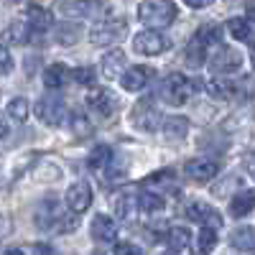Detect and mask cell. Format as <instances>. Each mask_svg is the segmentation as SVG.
Instances as JSON below:
<instances>
[{
	"instance_id": "6da1fadb",
	"label": "cell",
	"mask_w": 255,
	"mask_h": 255,
	"mask_svg": "<svg viewBox=\"0 0 255 255\" xmlns=\"http://www.w3.org/2000/svg\"><path fill=\"white\" fill-rule=\"evenodd\" d=\"M138 18L151 28H166L176 20V5L171 0H145L138 8Z\"/></svg>"
},
{
	"instance_id": "7a4b0ae2",
	"label": "cell",
	"mask_w": 255,
	"mask_h": 255,
	"mask_svg": "<svg viewBox=\"0 0 255 255\" xmlns=\"http://www.w3.org/2000/svg\"><path fill=\"white\" fill-rule=\"evenodd\" d=\"M36 225L41 230H59V232H72L74 225H77V217H69L67 212L61 209L59 202H44L38 204V212H36Z\"/></svg>"
},
{
	"instance_id": "3957f363",
	"label": "cell",
	"mask_w": 255,
	"mask_h": 255,
	"mask_svg": "<svg viewBox=\"0 0 255 255\" xmlns=\"http://www.w3.org/2000/svg\"><path fill=\"white\" fill-rule=\"evenodd\" d=\"M194 84H191L184 74H179V72H174V74H168L163 82H161V100L163 102H168V105H174V108H179V105H184L189 97H191V90Z\"/></svg>"
},
{
	"instance_id": "277c9868",
	"label": "cell",
	"mask_w": 255,
	"mask_h": 255,
	"mask_svg": "<svg viewBox=\"0 0 255 255\" xmlns=\"http://www.w3.org/2000/svg\"><path fill=\"white\" fill-rule=\"evenodd\" d=\"M125 33H128V23H125L123 18H120V20H105V23H100L97 28H92L90 41H92L95 46L105 49V46L120 44V41L125 38Z\"/></svg>"
},
{
	"instance_id": "5b68a950",
	"label": "cell",
	"mask_w": 255,
	"mask_h": 255,
	"mask_svg": "<svg viewBox=\"0 0 255 255\" xmlns=\"http://www.w3.org/2000/svg\"><path fill=\"white\" fill-rule=\"evenodd\" d=\"M130 120H133L135 128H140V130L156 133L158 125H161V113L156 110L153 100H140L135 108H133V113H130Z\"/></svg>"
},
{
	"instance_id": "8992f818",
	"label": "cell",
	"mask_w": 255,
	"mask_h": 255,
	"mask_svg": "<svg viewBox=\"0 0 255 255\" xmlns=\"http://www.w3.org/2000/svg\"><path fill=\"white\" fill-rule=\"evenodd\" d=\"M133 46L138 54H145V56H158L163 51L171 49V41H168L163 33L158 31H140L135 38H133Z\"/></svg>"
},
{
	"instance_id": "52a82bcc",
	"label": "cell",
	"mask_w": 255,
	"mask_h": 255,
	"mask_svg": "<svg viewBox=\"0 0 255 255\" xmlns=\"http://www.w3.org/2000/svg\"><path fill=\"white\" fill-rule=\"evenodd\" d=\"M56 8L72 18H100L105 13V5L97 0H61L56 3Z\"/></svg>"
},
{
	"instance_id": "ba28073f",
	"label": "cell",
	"mask_w": 255,
	"mask_h": 255,
	"mask_svg": "<svg viewBox=\"0 0 255 255\" xmlns=\"http://www.w3.org/2000/svg\"><path fill=\"white\" fill-rule=\"evenodd\" d=\"M64 100L59 97V95H46V97H41L38 102H36V115H38V120L41 123H46V125H59L61 120H64Z\"/></svg>"
},
{
	"instance_id": "9c48e42d",
	"label": "cell",
	"mask_w": 255,
	"mask_h": 255,
	"mask_svg": "<svg viewBox=\"0 0 255 255\" xmlns=\"http://www.w3.org/2000/svg\"><path fill=\"white\" fill-rule=\"evenodd\" d=\"M184 174H186V179L197 181V184H207L220 174V163L212 158H191L184 163Z\"/></svg>"
},
{
	"instance_id": "30bf717a",
	"label": "cell",
	"mask_w": 255,
	"mask_h": 255,
	"mask_svg": "<svg viewBox=\"0 0 255 255\" xmlns=\"http://www.w3.org/2000/svg\"><path fill=\"white\" fill-rule=\"evenodd\" d=\"M212 69L220 72V74H232V72H238L240 69V64H243V54L238 49H232L227 44L217 46V54L212 56Z\"/></svg>"
},
{
	"instance_id": "8fae6325",
	"label": "cell",
	"mask_w": 255,
	"mask_h": 255,
	"mask_svg": "<svg viewBox=\"0 0 255 255\" xmlns=\"http://www.w3.org/2000/svg\"><path fill=\"white\" fill-rule=\"evenodd\" d=\"M151 79H153V67L135 64V67L125 69V74L120 77V84H123V90H128V92H140Z\"/></svg>"
},
{
	"instance_id": "7c38bea8",
	"label": "cell",
	"mask_w": 255,
	"mask_h": 255,
	"mask_svg": "<svg viewBox=\"0 0 255 255\" xmlns=\"http://www.w3.org/2000/svg\"><path fill=\"white\" fill-rule=\"evenodd\" d=\"M67 204H69V209L74 212V215L87 212L90 204H92V189H90V184H87V181L72 184L69 191H67Z\"/></svg>"
},
{
	"instance_id": "4fadbf2b",
	"label": "cell",
	"mask_w": 255,
	"mask_h": 255,
	"mask_svg": "<svg viewBox=\"0 0 255 255\" xmlns=\"http://www.w3.org/2000/svg\"><path fill=\"white\" fill-rule=\"evenodd\" d=\"M87 105H90V108H92L100 118H110V115L118 110V97H115L110 90L100 87V90H92V92H90Z\"/></svg>"
},
{
	"instance_id": "5bb4252c",
	"label": "cell",
	"mask_w": 255,
	"mask_h": 255,
	"mask_svg": "<svg viewBox=\"0 0 255 255\" xmlns=\"http://www.w3.org/2000/svg\"><path fill=\"white\" fill-rule=\"evenodd\" d=\"M186 215H189V220L199 222L202 227H212V230H217V227L222 225V217H220V215H217V212L212 209L209 204H202V202H194V204H189Z\"/></svg>"
},
{
	"instance_id": "9a60e30c",
	"label": "cell",
	"mask_w": 255,
	"mask_h": 255,
	"mask_svg": "<svg viewBox=\"0 0 255 255\" xmlns=\"http://www.w3.org/2000/svg\"><path fill=\"white\" fill-rule=\"evenodd\" d=\"M92 238L100 243H113L118 238V225L108 215H97L92 220Z\"/></svg>"
},
{
	"instance_id": "2e32d148",
	"label": "cell",
	"mask_w": 255,
	"mask_h": 255,
	"mask_svg": "<svg viewBox=\"0 0 255 255\" xmlns=\"http://www.w3.org/2000/svg\"><path fill=\"white\" fill-rule=\"evenodd\" d=\"M253 207H255V194H253V191H248V189H240L238 194L232 197V202H230V215L235 217V220L248 217L250 212H253Z\"/></svg>"
},
{
	"instance_id": "e0dca14e",
	"label": "cell",
	"mask_w": 255,
	"mask_h": 255,
	"mask_svg": "<svg viewBox=\"0 0 255 255\" xmlns=\"http://www.w3.org/2000/svg\"><path fill=\"white\" fill-rule=\"evenodd\" d=\"M230 243L235 250H243V253H253L255 250V230L243 225V227H235L230 232Z\"/></svg>"
},
{
	"instance_id": "ac0fdd59",
	"label": "cell",
	"mask_w": 255,
	"mask_h": 255,
	"mask_svg": "<svg viewBox=\"0 0 255 255\" xmlns=\"http://www.w3.org/2000/svg\"><path fill=\"white\" fill-rule=\"evenodd\" d=\"M26 20H28V26H31V31H33V33H46V31L51 28V23H54L51 13H49L46 8H38V5L28 8Z\"/></svg>"
},
{
	"instance_id": "d6986e66",
	"label": "cell",
	"mask_w": 255,
	"mask_h": 255,
	"mask_svg": "<svg viewBox=\"0 0 255 255\" xmlns=\"http://www.w3.org/2000/svg\"><path fill=\"white\" fill-rule=\"evenodd\" d=\"M123 67H125V54L120 49H113L110 54L102 56V74L108 77V79H118L120 72H123Z\"/></svg>"
},
{
	"instance_id": "ffe728a7",
	"label": "cell",
	"mask_w": 255,
	"mask_h": 255,
	"mask_svg": "<svg viewBox=\"0 0 255 255\" xmlns=\"http://www.w3.org/2000/svg\"><path fill=\"white\" fill-rule=\"evenodd\" d=\"M184 54H186V64H189V67L197 69V67H202L204 59H207V44L194 33V38L186 44V51H184Z\"/></svg>"
},
{
	"instance_id": "44dd1931",
	"label": "cell",
	"mask_w": 255,
	"mask_h": 255,
	"mask_svg": "<svg viewBox=\"0 0 255 255\" xmlns=\"http://www.w3.org/2000/svg\"><path fill=\"white\" fill-rule=\"evenodd\" d=\"M67 79H69V69L64 67V64H51L49 69H44V84H46L49 90L64 87V84H67Z\"/></svg>"
},
{
	"instance_id": "7402d4cb",
	"label": "cell",
	"mask_w": 255,
	"mask_h": 255,
	"mask_svg": "<svg viewBox=\"0 0 255 255\" xmlns=\"http://www.w3.org/2000/svg\"><path fill=\"white\" fill-rule=\"evenodd\" d=\"M186 133H189V120H186V118L174 115V118H166V120H163V135H166V138L181 140Z\"/></svg>"
},
{
	"instance_id": "603a6c76",
	"label": "cell",
	"mask_w": 255,
	"mask_h": 255,
	"mask_svg": "<svg viewBox=\"0 0 255 255\" xmlns=\"http://www.w3.org/2000/svg\"><path fill=\"white\" fill-rule=\"evenodd\" d=\"M207 92L217 100H230L238 97V82H227V79H212L207 84Z\"/></svg>"
},
{
	"instance_id": "cb8c5ba5",
	"label": "cell",
	"mask_w": 255,
	"mask_h": 255,
	"mask_svg": "<svg viewBox=\"0 0 255 255\" xmlns=\"http://www.w3.org/2000/svg\"><path fill=\"white\" fill-rule=\"evenodd\" d=\"M31 26L28 20H10V26L5 28V38L10 41V44H28L31 38Z\"/></svg>"
},
{
	"instance_id": "d4e9b609",
	"label": "cell",
	"mask_w": 255,
	"mask_h": 255,
	"mask_svg": "<svg viewBox=\"0 0 255 255\" xmlns=\"http://www.w3.org/2000/svg\"><path fill=\"white\" fill-rule=\"evenodd\" d=\"M189 240H191V232L186 227H171L166 232V243L171 248V253H181L189 248Z\"/></svg>"
},
{
	"instance_id": "484cf974",
	"label": "cell",
	"mask_w": 255,
	"mask_h": 255,
	"mask_svg": "<svg viewBox=\"0 0 255 255\" xmlns=\"http://www.w3.org/2000/svg\"><path fill=\"white\" fill-rule=\"evenodd\" d=\"M110 161H113V148L110 145H97L87 158V166L92 168V171H105Z\"/></svg>"
},
{
	"instance_id": "4316f807",
	"label": "cell",
	"mask_w": 255,
	"mask_h": 255,
	"mask_svg": "<svg viewBox=\"0 0 255 255\" xmlns=\"http://www.w3.org/2000/svg\"><path fill=\"white\" fill-rule=\"evenodd\" d=\"M69 123H72V130H74V135H77V138H90V135L95 133V128H92L90 118L84 115V113H79V110H74V113H72Z\"/></svg>"
},
{
	"instance_id": "83f0119b",
	"label": "cell",
	"mask_w": 255,
	"mask_h": 255,
	"mask_svg": "<svg viewBox=\"0 0 255 255\" xmlns=\"http://www.w3.org/2000/svg\"><path fill=\"white\" fill-rule=\"evenodd\" d=\"M56 41L61 46H74L79 41V23H59L56 26Z\"/></svg>"
},
{
	"instance_id": "f1b7e54d",
	"label": "cell",
	"mask_w": 255,
	"mask_h": 255,
	"mask_svg": "<svg viewBox=\"0 0 255 255\" xmlns=\"http://www.w3.org/2000/svg\"><path fill=\"white\" fill-rule=\"evenodd\" d=\"M138 207L143 212H161L163 209V197L156 191H140L138 194Z\"/></svg>"
},
{
	"instance_id": "f546056e",
	"label": "cell",
	"mask_w": 255,
	"mask_h": 255,
	"mask_svg": "<svg viewBox=\"0 0 255 255\" xmlns=\"http://www.w3.org/2000/svg\"><path fill=\"white\" fill-rule=\"evenodd\" d=\"M225 28L230 31V36H232V38H238V41H248V38H250V33H253L250 23H248V20H243V18H230Z\"/></svg>"
},
{
	"instance_id": "4dcf8cb0",
	"label": "cell",
	"mask_w": 255,
	"mask_h": 255,
	"mask_svg": "<svg viewBox=\"0 0 255 255\" xmlns=\"http://www.w3.org/2000/svg\"><path fill=\"white\" fill-rule=\"evenodd\" d=\"M215 245H217V230L202 227V232H199V243H197L199 253H202V255H209L212 250H215Z\"/></svg>"
},
{
	"instance_id": "1f68e13d",
	"label": "cell",
	"mask_w": 255,
	"mask_h": 255,
	"mask_svg": "<svg viewBox=\"0 0 255 255\" xmlns=\"http://www.w3.org/2000/svg\"><path fill=\"white\" fill-rule=\"evenodd\" d=\"M197 36L204 41L207 46H222V28L220 26H202L199 31H197Z\"/></svg>"
},
{
	"instance_id": "d6a6232c",
	"label": "cell",
	"mask_w": 255,
	"mask_h": 255,
	"mask_svg": "<svg viewBox=\"0 0 255 255\" xmlns=\"http://www.w3.org/2000/svg\"><path fill=\"white\" fill-rule=\"evenodd\" d=\"M8 115L13 118V120H18V123H23L26 118H28V102L23 100V97H15V100H10L8 102Z\"/></svg>"
},
{
	"instance_id": "836d02e7",
	"label": "cell",
	"mask_w": 255,
	"mask_h": 255,
	"mask_svg": "<svg viewBox=\"0 0 255 255\" xmlns=\"http://www.w3.org/2000/svg\"><path fill=\"white\" fill-rule=\"evenodd\" d=\"M135 209H140V207H138V197L133 199V197L123 194V197L118 199V215H120L123 220H130V215H133Z\"/></svg>"
},
{
	"instance_id": "e575fe53",
	"label": "cell",
	"mask_w": 255,
	"mask_h": 255,
	"mask_svg": "<svg viewBox=\"0 0 255 255\" xmlns=\"http://www.w3.org/2000/svg\"><path fill=\"white\" fill-rule=\"evenodd\" d=\"M74 79H77L79 84H87V87H92V84H95V69H92V67H82V69L74 72Z\"/></svg>"
},
{
	"instance_id": "d590c367",
	"label": "cell",
	"mask_w": 255,
	"mask_h": 255,
	"mask_svg": "<svg viewBox=\"0 0 255 255\" xmlns=\"http://www.w3.org/2000/svg\"><path fill=\"white\" fill-rule=\"evenodd\" d=\"M115 255H143V250L133 243H118L115 245Z\"/></svg>"
},
{
	"instance_id": "8d00e7d4",
	"label": "cell",
	"mask_w": 255,
	"mask_h": 255,
	"mask_svg": "<svg viewBox=\"0 0 255 255\" xmlns=\"http://www.w3.org/2000/svg\"><path fill=\"white\" fill-rule=\"evenodd\" d=\"M0 59H3V74H10V69H13V61H10L8 49H0Z\"/></svg>"
},
{
	"instance_id": "74e56055",
	"label": "cell",
	"mask_w": 255,
	"mask_h": 255,
	"mask_svg": "<svg viewBox=\"0 0 255 255\" xmlns=\"http://www.w3.org/2000/svg\"><path fill=\"white\" fill-rule=\"evenodd\" d=\"M184 3H186L189 8H207V5L215 3V0H184Z\"/></svg>"
},
{
	"instance_id": "f35d334b",
	"label": "cell",
	"mask_w": 255,
	"mask_h": 255,
	"mask_svg": "<svg viewBox=\"0 0 255 255\" xmlns=\"http://www.w3.org/2000/svg\"><path fill=\"white\" fill-rule=\"evenodd\" d=\"M36 255H56V253L49 245H36Z\"/></svg>"
},
{
	"instance_id": "ab89813d",
	"label": "cell",
	"mask_w": 255,
	"mask_h": 255,
	"mask_svg": "<svg viewBox=\"0 0 255 255\" xmlns=\"http://www.w3.org/2000/svg\"><path fill=\"white\" fill-rule=\"evenodd\" d=\"M245 168L250 171V176L255 179V156H248V158H245Z\"/></svg>"
},
{
	"instance_id": "60d3db41",
	"label": "cell",
	"mask_w": 255,
	"mask_h": 255,
	"mask_svg": "<svg viewBox=\"0 0 255 255\" xmlns=\"http://www.w3.org/2000/svg\"><path fill=\"white\" fill-rule=\"evenodd\" d=\"M245 13H248V18H250L253 23H255V0H250V3L245 5Z\"/></svg>"
},
{
	"instance_id": "b9f144b4",
	"label": "cell",
	"mask_w": 255,
	"mask_h": 255,
	"mask_svg": "<svg viewBox=\"0 0 255 255\" xmlns=\"http://www.w3.org/2000/svg\"><path fill=\"white\" fill-rule=\"evenodd\" d=\"M5 255H26L23 250H15V248H10V250H5Z\"/></svg>"
},
{
	"instance_id": "7bdbcfd3",
	"label": "cell",
	"mask_w": 255,
	"mask_h": 255,
	"mask_svg": "<svg viewBox=\"0 0 255 255\" xmlns=\"http://www.w3.org/2000/svg\"><path fill=\"white\" fill-rule=\"evenodd\" d=\"M250 61H253V69H255V44L250 46Z\"/></svg>"
},
{
	"instance_id": "ee69618b",
	"label": "cell",
	"mask_w": 255,
	"mask_h": 255,
	"mask_svg": "<svg viewBox=\"0 0 255 255\" xmlns=\"http://www.w3.org/2000/svg\"><path fill=\"white\" fill-rule=\"evenodd\" d=\"M97 255H102V253H97Z\"/></svg>"
}]
</instances>
